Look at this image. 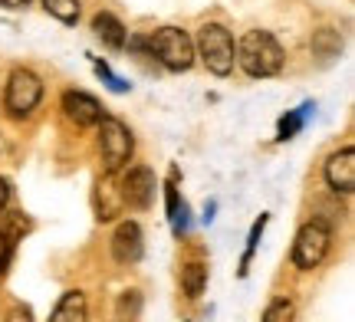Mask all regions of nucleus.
<instances>
[{
  "label": "nucleus",
  "instance_id": "1",
  "mask_svg": "<svg viewBox=\"0 0 355 322\" xmlns=\"http://www.w3.org/2000/svg\"><path fill=\"white\" fill-rule=\"evenodd\" d=\"M237 63L247 76L254 79H266L279 73V66H283V50H279V43L273 33H266V30H250V33H243L241 43H237Z\"/></svg>",
  "mask_w": 355,
  "mask_h": 322
},
{
  "label": "nucleus",
  "instance_id": "2",
  "mask_svg": "<svg viewBox=\"0 0 355 322\" xmlns=\"http://www.w3.org/2000/svg\"><path fill=\"white\" fill-rule=\"evenodd\" d=\"M194 56H201L204 66L214 76H227L234 63H237V43H234L227 26L204 24L201 33H198V43H194Z\"/></svg>",
  "mask_w": 355,
  "mask_h": 322
},
{
  "label": "nucleus",
  "instance_id": "3",
  "mask_svg": "<svg viewBox=\"0 0 355 322\" xmlns=\"http://www.w3.org/2000/svg\"><path fill=\"white\" fill-rule=\"evenodd\" d=\"M148 50L158 63L171 69V73H184L191 69L194 63V39L184 33V30H178V26H162V30H155L152 37H148Z\"/></svg>",
  "mask_w": 355,
  "mask_h": 322
},
{
  "label": "nucleus",
  "instance_id": "4",
  "mask_svg": "<svg viewBox=\"0 0 355 322\" xmlns=\"http://www.w3.org/2000/svg\"><path fill=\"white\" fill-rule=\"evenodd\" d=\"M329 244H332V227L326 220L306 224L303 231L296 233V240H293V267H300V270L319 267L326 260V253H329Z\"/></svg>",
  "mask_w": 355,
  "mask_h": 322
},
{
  "label": "nucleus",
  "instance_id": "5",
  "mask_svg": "<svg viewBox=\"0 0 355 322\" xmlns=\"http://www.w3.org/2000/svg\"><path fill=\"white\" fill-rule=\"evenodd\" d=\"M99 148H102V165H105V171L115 175L119 168L128 165L135 142H132V132H128L119 118L102 116L99 118Z\"/></svg>",
  "mask_w": 355,
  "mask_h": 322
},
{
  "label": "nucleus",
  "instance_id": "6",
  "mask_svg": "<svg viewBox=\"0 0 355 322\" xmlns=\"http://www.w3.org/2000/svg\"><path fill=\"white\" fill-rule=\"evenodd\" d=\"M40 99H43V82H40L37 73H30V69H17V73H10L3 102H7V112H10L13 118L30 116V112L40 105Z\"/></svg>",
  "mask_w": 355,
  "mask_h": 322
},
{
  "label": "nucleus",
  "instance_id": "7",
  "mask_svg": "<svg viewBox=\"0 0 355 322\" xmlns=\"http://www.w3.org/2000/svg\"><path fill=\"white\" fill-rule=\"evenodd\" d=\"M122 201L132 207H148L155 201V175L152 168H128V175L122 178Z\"/></svg>",
  "mask_w": 355,
  "mask_h": 322
},
{
  "label": "nucleus",
  "instance_id": "8",
  "mask_svg": "<svg viewBox=\"0 0 355 322\" xmlns=\"http://www.w3.org/2000/svg\"><path fill=\"white\" fill-rule=\"evenodd\" d=\"M145 253V240H141V227L135 220H122L112 233V257L119 263H139Z\"/></svg>",
  "mask_w": 355,
  "mask_h": 322
},
{
  "label": "nucleus",
  "instance_id": "9",
  "mask_svg": "<svg viewBox=\"0 0 355 322\" xmlns=\"http://www.w3.org/2000/svg\"><path fill=\"white\" fill-rule=\"evenodd\" d=\"M326 184H329L336 194H352L355 188V152L352 148H343L326 161Z\"/></svg>",
  "mask_w": 355,
  "mask_h": 322
},
{
  "label": "nucleus",
  "instance_id": "10",
  "mask_svg": "<svg viewBox=\"0 0 355 322\" xmlns=\"http://www.w3.org/2000/svg\"><path fill=\"white\" fill-rule=\"evenodd\" d=\"M63 109H66V116L76 122L79 129H89V125H99V118H102V105L89 96V92H76V89H69L63 96Z\"/></svg>",
  "mask_w": 355,
  "mask_h": 322
},
{
  "label": "nucleus",
  "instance_id": "11",
  "mask_svg": "<svg viewBox=\"0 0 355 322\" xmlns=\"http://www.w3.org/2000/svg\"><path fill=\"white\" fill-rule=\"evenodd\" d=\"M92 30H96V37H99L109 50H122L128 43L125 26L119 24V17H112V13H96V17H92Z\"/></svg>",
  "mask_w": 355,
  "mask_h": 322
},
{
  "label": "nucleus",
  "instance_id": "12",
  "mask_svg": "<svg viewBox=\"0 0 355 322\" xmlns=\"http://www.w3.org/2000/svg\"><path fill=\"white\" fill-rule=\"evenodd\" d=\"M50 322H86V296L79 289H69L63 293V299L56 303Z\"/></svg>",
  "mask_w": 355,
  "mask_h": 322
},
{
  "label": "nucleus",
  "instance_id": "13",
  "mask_svg": "<svg viewBox=\"0 0 355 322\" xmlns=\"http://www.w3.org/2000/svg\"><path fill=\"white\" fill-rule=\"evenodd\" d=\"M181 286H184V296L188 299L201 296L204 286H207V263H201V260L184 263V270H181Z\"/></svg>",
  "mask_w": 355,
  "mask_h": 322
},
{
  "label": "nucleus",
  "instance_id": "14",
  "mask_svg": "<svg viewBox=\"0 0 355 322\" xmlns=\"http://www.w3.org/2000/svg\"><path fill=\"white\" fill-rule=\"evenodd\" d=\"M343 50V39L339 33H332V30H319L316 37H313V53L322 56V60H332V56H339Z\"/></svg>",
  "mask_w": 355,
  "mask_h": 322
},
{
  "label": "nucleus",
  "instance_id": "15",
  "mask_svg": "<svg viewBox=\"0 0 355 322\" xmlns=\"http://www.w3.org/2000/svg\"><path fill=\"white\" fill-rule=\"evenodd\" d=\"M43 7L60 24H76L79 20V0H43Z\"/></svg>",
  "mask_w": 355,
  "mask_h": 322
},
{
  "label": "nucleus",
  "instance_id": "16",
  "mask_svg": "<svg viewBox=\"0 0 355 322\" xmlns=\"http://www.w3.org/2000/svg\"><path fill=\"white\" fill-rule=\"evenodd\" d=\"M309 112H313V102H306V105H300L296 112H290V116L279 122V138H283V142H286V138H293L296 132L303 129V122H306V116H309Z\"/></svg>",
  "mask_w": 355,
  "mask_h": 322
},
{
  "label": "nucleus",
  "instance_id": "17",
  "mask_svg": "<svg viewBox=\"0 0 355 322\" xmlns=\"http://www.w3.org/2000/svg\"><path fill=\"white\" fill-rule=\"evenodd\" d=\"M168 217H171V227H175V233H184V231H188V207L178 201V191H175V188H168Z\"/></svg>",
  "mask_w": 355,
  "mask_h": 322
},
{
  "label": "nucleus",
  "instance_id": "18",
  "mask_svg": "<svg viewBox=\"0 0 355 322\" xmlns=\"http://www.w3.org/2000/svg\"><path fill=\"white\" fill-rule=\"evenodd\" d=\"M293 316H296V306H293V299L279 296V299H273V303L266 306L263 322H293Z\"/></svg>",
  "mask_w": 355,
  "mask_h": 322
},
{
  "label": "nucleus",
  "instance_id": "19",
  "mask_svg": "<svg viewBox=\"0 0 355 322\" xmlns=\"http://www.w3.org/2000/svg\"><path fill=\"white\" fill-rule=\"evenodd\" d=\"M139 310H141V296L139 289H128V293H122V299H119V319H139Z\"/></svg>",
  "mask_w": 355,
  "mask_h": 322
},
{
  "label": "nucleus",
  "instance_id": "20",
  "mask_svg": "<svg viewBox=\"0 0 355 322\" xmlns=\"http://www.w3.org/2000/svg\"><path fill=\"white\" fill-rule=\"evenodd\" d=\"M263 227H266V214H260V220H257L254 231H250V240H247V253H243V267H241L243 273H247V263H250V257H254L257 244H260V233H263Z\"/></svg>",
  "mask_w": 355,
  "mask_h": 322
},
{
  "label": "nucleus",
  "instance_id": "21",
  "mask_svg": "<svg viewBox=\"0 0 355 322\" xmlns=\"http://www.w3.org/2000/svg\"><path fill=\"white\" fill-rule=\"evenodd\" d=\"M10 260H13V237L7 231H0V276L7 273Z\"/></svg>",
  "mask_w": 355,
  "mask_h": 322
},
{
  "label": "nucleus",
  "instance_id": "22",
  "mask_svg": "<svg viewBox=\"0 0 355 322\" xmlns=\"http://www.w3.org/2000/svg\"><path fill=\"white\" fill-rule=\"evenodd\" d=\"M96 73H99V76L109 82V89H112V92H128V82H122V79L115 76V73L105 63H99V60H96Z\"/></svg>",
  "mask_w": 355,
  "mask_h": 322
},
{
  "label": "nucleus",
  "instance_id": "23",
  "mask_svg": "<svg viewBox=\"0 0 355 322\" xmlns=\"http://www.w3.org/2000/svg\"><path fill=\"white\" fill-rule=\"evenodd\" d=\"M7 322H33V316H30L26 306H13L10 316H7Z\"/></svg>",
  "mask_w": 355,
  "mask_h": 322
},
{
  "label": "nucleus",
  "instance_id": "24",
  "mask_svg": "<svg viewBox=\"0 0 355 322\" xmlns=\"http://www.w3.org/2000/svg\"><path fill=\"white\" fill-rule=\"evenodd\" d=\"M10 204V181L7 178H0V211Z\"/></svg>",
  "mask_w": 355,
  "mask_h": 322
},
{
  "label": "nucleus",
  "instance_id": "25",
  "mask_svg": "<svg viewBox=\"0 0 355 322\" xmlns=\"http://www.w3.org/2000/svg\"><path fill=\"white\" fill-rule=\"evenodd\" d=\"M26 3H30V0H0V7H7V10H20Z\"/></svg>",
  "mask_w": 355,
  "mask_h": 322
}]
</instances>
